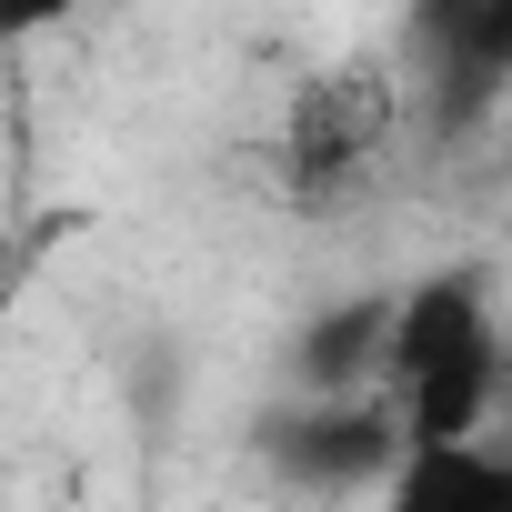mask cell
I'll return each mask as SVG.
<instances>
[{"label": "cell", "mask_w": 512, "mask_h": 512, "mask_svg": "<svg viewBox=\"0 0 512 512\" xmlns=\"http://www.w3.org/2000/svg\"><path fill=\"white\" fill-rule=\"evenodd\" d=\"M382 131H392V81H382V71H332V81H312L302 111H292V171H302V191H332L342 171H362V161L382 151Z\"/></svg>", "instance_id": "cell-1"}, {"label": "cell", "mask_w": 512, "mask_h": 512, "mask_svg": "<svg viewBox=\"0 0 512 512\" xmlns=\"http://www.w3.org/2000/svg\"><path fill=\"white\" fill-rule=\"evenodd\" d=\"M492 402H502V342L482 332L402 382V442H472L492 422Z\"/></svg>", "instance_id": "cell-2"}, {"label": "cell", "mask_w": 512, "mask_h": 512, "mask_svg": "<svg viewBox=\"0 0 512 512\" xmlns=\"http://www.w3.org/2000/svg\"><path fill=\"white\" fill-rule=\"evenodd\" d=\"M382 512H512V462L472 442H402Z\"/></svg>", "instance_id": "cell-3"}, {"label": "cell", "mask_w": 512, "mask_h": 512, "mask_svg": "<svg viewBox=\"0 0 512 512\" xmlns=\"http://www.w3.org/2000/svg\"><path fill=\"white\" fill-rule=\"evenodd\" d=\"M462 342H482V282H472V272H432V282H412V292L392 302L382 372L412 382V372H432V362L462 352Z\"/></svg>", "instance_id": "cell-4"}, {"label": "cell", "mask_w": 512, "mask_h": 512, "mask_svg": "<svg viewBox=\"0 0 512 512\" xmlns=\"http://www.w3.org/2000/svg\"><path fill=\"white\" fill-rule=\"evenodd\" d=\"M382 342H392V302H352L342 322H322L312 332V382H362V372H382Z\"/></svg>", "instance_id": "cell-5"}, {"label": "cell", "mask_w": 512, "mask_h": 512, "mask_svg": "<svg viewBox=\"0 0 512 512\" xmlns=\"http://www.w3.org/2000/svg\"><path fill=\"white\" fill-rule=\"evenodd\" d=\"M71 11H81V0H0V51L31 41V31H61Z\"/></svg>", "instance_id": "cell-6"}, {"label": "cell", "mask_w": 512, "mask_h": 512, "mask_svg": "<svg viewBox=\"0 0 512 512\" xmlns=\"http://www.w3.org/2000/svg\"><path fill=\"white\" fill-rule=\"evenodd\" d=\"M502 412H512V352H502Z\"/></svg>", "instance_id": "cell-7"}]
</instances>
